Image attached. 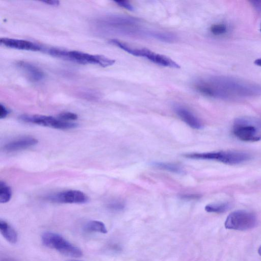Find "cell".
<instances>
[{
  "label": "cell",
  "instance_id": "1",
  "mask_svg": "<svg viewBox=\"0 0 261 261\" xmlns=\"http://www.w3.org/2000/svg\"><path fill=\"white\" fill-rule=\"evenodd\" d=\"M194 87L203 95L223 99L248 97L261 93L260 87L256 84L225 76L199 78L195 81Z\"/></svg>",
  "mask_w": 261,
  "mask_h": 261
},
{
  "label": "cell",
  "instance_id": "2",
  "mask_svg": "<svg viewBox=\"0 0 261 261\" xmlns=\"http://www.w3.org/2000/svg\"><path fill=\"white\" fill-rule=\"evenodd\" d=\"M48 53L53 56L81 64H96L106 67L113 65L115 62V60L102 55H91L77 50L68 51L61 48H52L48 49Z\"/></svg>",
  "mask_w": 261,
  "mask_h": 261
},
{
  "label": "cell",
  "instance_id": "3",
  "mask_svg": "<svg viewBox=\"0 0 261 261\" xmlns=\"http://www.w3.org/2000/svg\"><path fill=\"white\" fill-rule=\"evenodd\" d=\"M185 156L194 159L214 160L229 165L239 164L249 160L251 158L245 152L233 151L194 153L185 154Z\"/></svg>",
  "mask_w": 261,
  "mask_h": 261
},
{
  "label": "cell",
  "instance_id": "4",
  "mask_svg": "<svg viewBox=\"0 0 261 261\" xmlns=\"http://www.w3.org/2000/svg\"><path fill=\"white\" fill-rule=\"evenodd\" d=\"M41 239L45 246L54 249L63 255L75 257L83 255V252L79 248L71 244L58 233L45 232L42 234Z\"/></svg>",
  "mask_w": 261,
  "mask_h": 261
},
{
  "label": "cell",
  "instance_id": "5",
  "mask_svg": "<svg viewBox=\"0 0 261 261\" xmlns=\"http://www.w3.org/2000/svg\"><path fill=\"white\" fill-rule=\"evenodd\" d=\"M256 224L255 216L252 213L239 210L231 213L224 225L227 229L245 230L253 228Z\"/></svg>",
  "mask_w": 261,
  "mask_h": 261
},
{
  "label": "cell",
  "instance_id": "6",
  "mask_svg": "<svg viewBox=\"0 0 261 261\" xmlns=\"http://www.w3.org/2000/svg\"><path fill=\"white\" fill-rule=\"evenodd\" d=\"M19 118L23 121L57 129H70L75 128L77 124L64 121L51 116L40 115H22Z\"/></svg>",
  "mask_w": 261,
  "mask_h": 261
},
{
  "label": "cell",
  "instance_id": "7",
  "mask_svg": "<svg viewBox=\"0 0 261 261\" xmlns=\"http://www.w3.org/2000/svg\"><path fill=\"white\" fill-rule=\"evenodd\" d=\"M233 133L244 141H257L261 139L260 134L254 123L246 119L240 118L236 121Z\"/></svg>",
  "mask_w": 261,
  "mask_h": 261
},
{
  "label": "cell",
  "instance_id": "8",
  "mask_svg": "<svg viewBox=\"0 0 261 261\" xmlns=\"http://www.w3.org/2000/svg\"><path fill=\"white\" fill-rule=\"evenodd\" d=\"M106 25L117 33L132 34L139 32L138 21L133 17L126 16H115L105 20Z\"/></svg>",
  "mask_w": 261,
  "mask_h": 261
},
{
  "label": "cell",
  "instance_id": "9",
  "mask_svg": "<svg viewBox=\"0 0 261 261\" xmlns=\"http://www.w3.org/2000/svg\"><path fill=\"white\" fill-rule=\"evenodd\" d=\"M51 201L63 203H85L88 197L83 192L70 190L63 191L48 197Z\"/></svg>",
  "mask_w": 261,
  "mask_h": 261
},
{
  "label": "cell",
  "instance_id": "10",
  "mask_svg": "<svg viewBox=\"0 0 261 261\" xmlns=\"http://www.w3.org/2000/svg\"><path fill=\"white\" fill-rule=\"evenodd\" d=\"M0 43L2 45L11 48L35 51L42 50V47L40 45L24 40L1 38Z\"/></svg>",
  "mask_w": 261,
  "mask_h": 261
},
{
  "label": "cell",
  "instance_id": "11",
  "mask_svg": "<svg viewBox=\"0 0 261 261\" xmlns=\"http://www.w3.org/2000/svg\"><path fill=\"white\" fill-rule=\"evenodd\" d=\"M37 143L38 140L33 137H23L6 144L4 146V150L7 152L19 151L34 146Z\"/></svg>",
  "mask_w": 261,
  "mask_h": 261
},
{
  "label": "cell",
  "instance_id": "12",
  "mask_svg": "<svg viewBox=\"0 0 261 261\" xmlns=\"http://www.w3.org/2000/svg\"><path fill=\"white\" fill-rule=\"evenodd\" d=\"M174 111L179 117L192 128L199 129L202 127L199 120L187 108L176 106L174 108Z\"/></svg>",
  "mask_w": 261,
  "mask_h": 261
},
{
  "label": "cell",
  "instance_id": "13",
  "mask_svg": "<svg viewBox=\"0 0 261 261\" xmlns=\"http://www.w3.org/2000/svg\"><path fill=\"white\" fill-rule=\"evenodd\" d=\"M17 65L32 81L38 82L44 77L43 72L40 68L30 63L21 61L17 62Z\"/></svg>",
  "mask_w": 261,
  "mask_h": 261
},
{
  "label": "cell",
  "instance_id": "14",
  "mask_svg": "<svg viewBox=\"0 0 261 261\" xmlns=\"http://www.w3.org/2000/svg\"><path fill=\"white\" fill-rule=\"evenodd\" d=\"M145 58L151 62L161 66L174 68H180L179 65L170 58L154 53L150 49L148 50Z\"/></svg>",
  "mask_w": 261,
  "mask_h": 261
},
{
  "label": "cell",
  "instance_id": "15",
  "mask_svg": "<svg viewBox=\"0 0 261 261\" xmlns=\"http://www.w3.org/2000/svg\"><path fill=\"white\" fill-rule=\"evenodd\" d=\"M0 231L5 239L11 244L17 241V234L14 229L5 221L0 220Z\"/></svg>",
  "mask_w": 261,
  "mask_h": 261
},
{
  "label": "cell",
  "instance_id": "16",
  "mask_svg": "<svg viewBox=\"0 0 261 261\" xmlns=\"http://www.w3.org/2000/svg\"><path fill=\"white\" fill-rule=\"evenodd\" d=\"M84 229L88 232H97L106 233L108 231L103 223L99 221L93 220L88 222L85 226Z\"/></svg>",
  "mask_w": 261,
  "mask_h": 261
},
{
  "label": "cell",
  "instance_id": "17",
  "mask_svg": "<svg viewBox=\"0 0 261 261\" xmlns=\"http://www.w3.org/2000/svg\"><path fill=\"white\" fill-rule=\"evenodd\" d=\"M12 192L9 186L3 181H0V202L5 203L11 198Z\"/></svg>",
  "mask_w": 261,
  "mask_h": 261
},
{
  "label": "cell",
  "instance_id": "18",
  "mask_svg": "<svg viewBox=\"0 0 261 261\" xmlns=\"http://www.w3.org/2000/svg\"><path fill=\"white\" fill-rule=\"evenodd\" d=\"M227 203H212L205 206V210L208 213H221L226 211L229 207Z\"/></svg>",
  "mask_w": 261,
  "mask_h": 261
},
{
  "label": "cell",
  "instance_id": "19",
  "mask_svg": "<svg viewBox=\"0 0 261 261\" xmlns=\"http://www.w3.org/2000/svg\"><path fill=\"white\" fill-rule=\"evenodd\" d=\"M210 30L211 33L215 36H222L228 32V27L224 23H218L212 25Z\"/></svg>",
  "mask_w": 261,
  "mask_h": 261
},
{
  "label": "cell",
  "instance_id": "20",
  "mask_svg": "<svg viewBox=\"0 0 261 261\" xmlns=\"http://www.w3.org/2000/svg\"><path fill=\"white\" fill-rule=\"evenodd\" d=\"M148 34L149 36L152 37L158 40L164 41H173L175 39V37L170 33L152 32H148Z\"/></svg>",
  "mask_w": 261,
  "mask_h": 261
},
{
  "label": "cell",
  "instance_id": "21",
  "mask_svg": "<svg viewBox=\"0 0 261 261\" xmlns=\"http://www.w3.org/2000/svg\"><path fill=\"white\" fill-rule=\"evenodd\" d=\"M152 164L158 168L172 172L179 173L181 172L180 168L175 164L162 162H154Z\"/></svg>",
  "mask_w": 261,
  "mask_h": 261
},
{
  "label": "cell",
  "instance_id": "22",
  "mask_svg": "<svg viewBox=\"0 0 261 261\" xmlns=\"http://www.w3.org/2000/svg\"><path fill=\"white\" fill-rule=\"evenodd\" d=\"M58 118L59 119L68 121L69 120H74L77 119V115L72 112H66L60 113Z\"/></svg>",
  "mask_w": 261,
  "mask_h": 261
},
{
  "label": "cell",
  "instance_id": "23",
  "mask_svg": "<svg viewBox=\"0 0 261 261\" xmlns=\"http://www.w3.org/2000/svg\"><path fill=\"white\" fill-rule=\"evenodd\" d=\"M115 2L119 6L123 7L128 10L133 11L134 7L127 1H116Z\"/></svg>",
  "mask_w": 261,
  "mask_h": 261
},
{
  "label": "cell",
  "instance_id": "24",
  "mask_svg": "<svg viewBox=\"0 0 261 261\" xmlns=\"http://www.w3.org/2000/svg\"><path fill=\"white\" fill-rule=\"evenodd\" d=\"M250 3L257 12L261 11V1H251Z\"/></svg>",
  "mask_w": 261,
  "mask_h": 261
},
{
  "label": "cell",
  "instance_id": "25",
  "mask_svg": "<svg viewBox=\"0 0 261 261\" xmlns=\"http://www.w3.org/2000/svg\"><path fill=\"white\" fill-rule=\"evenodd\" d=\"M8 114V110L2 103L0 104V119L5 118Z\"/></svg>",
  "mask_w": 261,
  "mask_h": 261
},
{
  "label": "cell",
  "instance_id": "26",
  "mask_svg": "<svg viewBox=\"0 0 261 261\" xmlns=\"http://www.w3.org/2000/svg\"><path fill=\"white\" fill-rule=\"evenodd\" d=\"M42 2L52 6H57L60 4V2L57 0H48L42 1Z\"/></svg>",
  "mask_w": 261,
  "mask_h": 261
},
{
  "label": "cell",
  "instance_id": "27",
  "mask_svg": "<svg viewBox=\"0 0 261 261\" xmlns=\"http://www.w3.org/2000/svg\"><path fill=\"white\" fill-rule=\"evenodd\" d=\"M110 207L113 209L120 210L123 207L124 205L122 203L116 202L110 204Z\"/></svg>",
  "mask_w": 261,
  "mask_h": 261
},
{
  "label": "cell",
  "instance_id": "28",
  "mask_svg": "<svg viewBox=\"0 0 261 261\" xmlns=\"http://www.w3.org/2000/svg\"><path fill=\"white\" fill-rule=\"evenodd\" d=\"M254 63L259 67H261V57L258 59H256L254 62Z\"/></svg>",
  "mask_w": 261,
  "mask_h": 261
},
{
  "label": "cell",
  "instance_id": "29",
  "mask_svg": "<svg viewBox=\"0 0 261 261\" xmlns=\"http://www.w3.org/2000/svg\"><path fill=\"white\" fill-rule=\"evenodd\" d=\"M258 253L261 256V246L258 248Z\"/></svg>",
  "mask_w": 261,
  "mask_h": 261
},
{
  "label": "cell",
  "instance_id": "30",
  "mask_svg": "<svg viewBox=\"0 0 261 261\" xmlns=\"http://www.w3.org/2000/svg\"><path fill=\"white\" fill-rule=\"evenodd\" d=\"M260 31L261 32V23H260Z\"/></svg>",
  "mask_w": 261,
  "mask_h": 261
},
{
  "label": "cell",
  "instance_id": "31",
  "mask_svg": "<svg viewBox=\"0 0 261 261\" xmlns=\"http://www.w3.org/2000/svg\"><path fill=\"white\" fill-rule=\"evenodd\" d=\"M70 261H81V260H70Z\"/></svg>",
  "mask_w": 261,
  "mask_h": 261
}]
</instances>
